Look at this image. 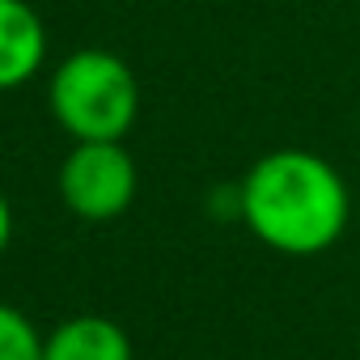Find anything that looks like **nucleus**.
<instances>
[{"mask_svg": "<svg viewBox=\"0 0 360 360\" xmlns=\"http://www.w3.org/2000/svg\"><path fill=\"white\" fill-rule=\"evenodd\" d=\"M56 187L77 221L102 225L131 208L140 169L136 157L123 148V140H77L60 161Z\"/></svg>", "mask_w": 360, "mask_h": 360, "instance_id": "3", "label": "nucleus"}, {"mask_svg": "<svg viewBox=\"0 0 360 360\" xmlns=\"http://www.w3.org/2000/svg\"><path fill=\"white\" fill-rule=\"evenodd\" d=\"M43 360H136L131 339L115 318L72 314L43 335Z\"/></svg>", "mask_w": 360, "mask_h": 360, "instance_id": "5", "label": "nucleus"}, {"mask_svg": "<svg viewBox=\"0 0 360 360\" xmlns=\"http://www.w3.org/2000/svg\"><path fill=\"white\" fill-rule=\"evenodd\" d=\"M47 68V26L30 0H0V94Z\"/></svg>", "mask_w": 360, "mask_h": 360, "instance_id": "4", "label": "nucleus"}, {"mask_svg": "<svg viewBox=\"0 0 360 360\" xmlns=\"http://www.w3.org/2000/svg\"><path fill=\"white\" fill-rule=\"evenodd\" d=\"M0 360H43V330L9 301H0Z\"/></svg>", "mask_w": 360, "mask_h": 360, "instance_id": "6", "label": "nucleus"}, {"mask_svg": "<svg viewBox=\"0 0 360 360\" xmlns=\"http://www.w3.org/2000/svg\"><path fill=\"white\" fill-rule=\"evenodd\" d=\"M9 242H13V204H9L5 191H0V259L9 255Z\"/></svg>", "mask_w": 360, "mask_h": 360, "instance_id": "7", "label": "nucleus"}, {"mask_svg": "<svg viewBox=\"0 0 360 360\" xmlns=\"http://www.w3.org/2000/svg\"><path fill=\"white\" fill-rule=\"evenodd\" d=\"M238 217L267 250L309 259L343 238L352 191L326 157L309 148H271L242 174Z\"/></svg>", "mask_w": 360, "mask_h": 360, "instance_id": "1", "label": "nucleus"}, {"mask_svg": "<svg viewBox=\"0 0 360 360\" xmlns=\"http://www.w3.org/2000/svg\"><path fill=\"white\" fill-rule=\"evenodd\" d=\"M47 106L72 144L123 140L140 115V81L123 56L106 47H81L51 68Z\"/></svg>", "mask_w": 360, "mask_h": 360, "instance_id": "2", "label": "nucleus"}]
</instances>
